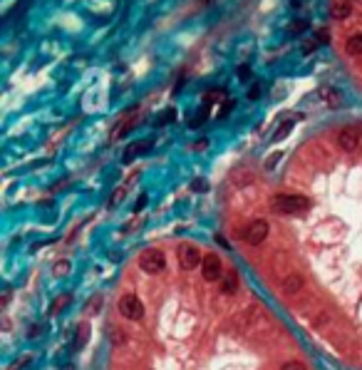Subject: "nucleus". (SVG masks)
Listing matches in <instances>:
<instances>
[{
    "label": "nucleus",
    "instance_id": "obj_25",
    "mask_svg": "<svg viewBox=\"0 0 362 370\" xmlns=\"http://www.w3.org/2000/svg\"><path fill=\"white\" fill-rule=\"evenodd\" d=\"M144 206H147V196H139V201L134 204V212H142Z\"/></svg>",
    "mask_w": 362,
    "mask_h": 370
},
{
    "label": "nucleus",
    "instance_id": "obj_8",
    "mask_svg": "<svg viewBox=\"0 0 362 370\" xmlns=\"http://www.w3.org/2000/svg\"><path fill=\"white\" fill-rule=\"evenodd\" d=\"M345 52L347 55H362V33H352L345 40Z\"/></svg>",
    "mask_w": 362,
    "mask_h": 370
},
{
    "label": "nucleus",
    "instance_id": "obj_31",
    "mask_svg": "<svg viewBox=\"0 0 362 370\" xmlns=\"http://www.w3.org/2000/svg\"><path fill=\"white\" fill-rule=\"evenodd\" d=\"M360 132H362V124H360Z\"/></svg>",
    "mask_w": 362,
    "mask_h": 370
},
{
    "label": "nucleus",
    "instance_id": "obj_10",
    "mask_svg": "<svg viewBox=\"0 0 362 370\" xmlns=\"http://www.w3.org/2000/svg\"><path fill=\"white\" fill-rule=\"evenodd\" d=\"M352 13V3L350 0H343V3H335L332 5V18L335 20H347Z\"/></svg>",
    "mask_w": 362,
    "mask_h": 370
},
{
    "label": "nucleus",
    "instance_id": "obj_4",
    "mask_svg": "<svg viewBox=\"0 0 362 370\" xmlns=\"http://www.w3.org/2000/svg\"><path fill=\"white\" fill-rule=\"evenodd\" d=\"M268 239V221L266 219H256V221H250L246 229H243V241L250 244V246H258V244H263Z\"/></svg>",
    "mask_w": 362,
    "mask_h": 370
},
{
    "label": "nucleus",
    "instance_id": "obj_7",
    "mask_svg": "<svg viewBox=\"0 0 362 370\" xmlns=\"http://www.w3.org/2000/svg\"><path fill=\"white\" fill-rule=\"evenodd\" d=\"M201 273H204V281H218L221 278V258L216 256V253H209V256H204V261H201Z\"/></svg>",
    "mask_w": 362,
    "mask_h": 370
},
{
    "label": "nucleus",
    "instance_id": "obj_23",
    "mask_svg": "<svg viewBox=\"0 0 362 370\" xmlns=\"http://www.w3.org/2000/svg\"><path fill=\"white\" fill-rule=\"evenodd\" d=\"M258 97H261V85H253L248 90V99H258Z\"/></svg>",
    "mask_w": 362,
    "mask_h": 370
},
{
    "label": "nucleus",
    "instance_id": "obj_17",
    "mask_svg": "<svg viewBox=\"0 0 362 370\" xmlns=\"http://www.w3.org/2000/svg\"><path fill=\"white\" fill-rule=\"evenodd\" d=\"M323 97L327 99L330 104H338V102H340V95H335V92H332V90H327V87L323 90Z\"/></svg>",
    "mask_w": 362,
    "mask_h": 370
},
{
    "label": "nucleus",
    "instance_id": "obj_2",
    "mask_svg": "<svg viewBox=\"0 0 362 370\" xmlns=\"http://www.w3.org/2000/svg\"><path fill=\"white\" fill-rule=\"evenodd\" d=\"M164 266H166V256L161 249H147V251L139 256V269L147 273H159L164 271Z\"/></svg>",
    "mask_w": 362,
    "mask_h": 370
},
{
    "label": "nucleus",
    "instance_id": "obj_19",
    "mask_svg": "<svg viewBox=\"0 0 362 370\" xmlns=\"http://www.w3.org/2000/svg\"><path fill=\"white\" fill-rule=\"evenodd\" d=\"M206 117H209V110L204 107L199 117H196V119H191V127H199V124H204V122H206Z\"/></svg>",
    "mask_w": 362,
    "mask_h": 370
},
{
    "label": "nucleus",
    "instance_id": "obj_16",
    "mask_svg": "<svg viewBox=\"0 0 362 370\" xmlns=\"http://www.w3.org/2000/svg\"><path fill=\"white\" fill-rule=\"evenodd\" d=\"M224 95H226V90H211L209 95L204 97V102H206V104H211V102H216V99H221V97H224Z\"/></svg>",
    "mask_w": 362,
    "mask_h": 370
},
{
    "label": "nucleus",
    "instance_id": "obj_3",
    "mask_svg": "<svg viewBox=\"0 0 362 370\" xmlns=\"http://www.w3.org/2000/svg\"><path fill=\"white\" fill-rule=\"evenodd\" d=\"M119 313L127 321H142L144 318V306H142V301L134 293H127V296L119 298Z\"/></svg>",
    "mask_w": 362,
    "mask_h": 370
},
{
    "label": "nucleus",
    "instance_id": "obj_11",
    "mask_svg": "<svg viewBox=\"0 0 362 370\" xmlns=\"http://www.w3.org/2000/svg\"><path fill=\"white\" fill-rule=\"evenodd\" d=\"M152 147V139H147V142H136V144H132L127 152H124V162H132L136 154H144L147 149Z\"/></svg>",
    "mask_w": 362,
    "mask_h": 370
},
{
    "label": "nucleus",
    "instance_id": "obj_27",
    "mask_svg": "<svg viewBox=\"0 0 362 370\" xmlns=\"http://www.w3.org/2000/svg\"><path fill=\"white\" fill-rule=\"evenodd\" d=\"M327 30H320V35H318V40H315V42H320V45H325V42H327Z\"/></svg>",
    "mask_w": 362,
    "mask_h": 370
},
{
    "label": "nucleus",
    "instance_id": "obj_22",
    "mask_svg": "<svg viewBox=\"0 0 362 370\" xmlns=\"http://www.w3.org/2000/svg\"><path fill=\"white\" fill-rule=\"evenodd\" d=\"M236 75H238L241 80H248L250 77V67H248V65H241V67L236 70Z\"/></svg>",
    "mask_w": 362,
    "mask_h": 370
},
{
    "label": "nucleus",
    "instance_id": "obj_21",
    "mask_svg": "<svg viewBox=\"0 0 362 370\" xmlns=\"http://www.w3.org/2000/svg\"><path fill=\"white\" fill-rule=\"evenodd\" d=\"M191 189H193V192H206V189H209V184H206L204 179H196V181L191 184Z\"/></svg>",
    "mask_w": 362,
    "mask_h": 370
},
{
    "label": "nucleus",
    "instance_id": "obj_26",
    "mask_svg": "<svg viewBox=\"0 0 362 370\" xmlns=\"http://www.w3.org/2000/svg\"><path fill=\"white\" fill-rule=\"evenodd\" d=\"M172 119H174V110H166V115H164V119H159V124H166Z\"/></svg>",
    "mask_w": 362,
    "mask_h": 370
},
{
    "label": "nucleus",
    "instance_id": "obj_28",
    "mask_svg": "<svg viewBox=\"0 0 362 370\" xmlns=\"http://www.w3.org/2000/svg\"><path fill=\"white\" fill-rule=\"evenodd\" d=\"M315 45H318V42H305L303 50H305V52H313V50H315Z\"/></svg>",
    "mask_w": 362,
    "mask_h": 370
},
{
    "label": "nucleus",
    "instance_id": "obj_5",
    "mask_svg": "<svg viewBox=\"0 0 362 370\" xmlns=\"http://www.w3.org/2000/svg\"><path fill=\"white\" fill-rule=\"evenodd\" d=\"M360 142H362L360 127H345L343 132L338 135V147H340L343 152H357Z\"/></svg>",
    "mask_w": 362,
    "mask_h": 370
},
{
    "label": "nucleus",
    "instance_id": "obj_14",
    "mask_svg": "<svg viewBox=\"0 0 362 370\" xmlns=\"http://www.w3.org/2000/svg\"><path fill=\"white\" fill-rule=\"evenodd\" d=\"M87 333H90V328H87V323H82V326L77 328V340H75V346H77V348H82V346L87 343Z\"/></svg>",
    "mask_w": 362,
    "mask_h": 370
},
{
    "label": "nucleus",
    "instance_id": "obj_24",
    "mask_svg": "<svg viewBox=\"0 0 362 370\" xmlns=\"http://www.w3.org/2000/svg\"><path fill=\"white\" fill-rule=\"evenodd\" d=\"M99 308H102V296H95V301L90 303V311L95 313V311H99Z\"/></svg>",
    "mask_w": 362,
    "mask_h": 370
},
{
    "label": "nucleus",
    "instance_id": "obj_12",
    "mask_svg": "<svg viewBox=\"0 0 362 370\" xmlns=\"http://www.w3.org/2000/svg\"><path fill=\"white\" fill-rule=\"evenodd\" d=\"M300 288H303V278H300L298 273H290L286 281H283V291L290 293V296H293V293H298Z\"/></svg>",
    "mask_w": 362,
    "mask_h": 370
},
{
    "label": "nucleus",
    "instance_id": "obj_29",
    "mask_svg": "<svg viewBox=\"0 0 362 370\" xmlns=\"http://www.w3.org/2000/svg\"><path fill=\"white\" fill-rule=\"evenodd\" d=\"M65 370H75V368H72V365H67V368H65Z\"/></svg>",
    "mask_w": 362,
    "mask_h": 370
},
{
    "label": "nucleus",
    "instance_id": "obj_20",
    "mask_svg": "<svg viewBox=\"0 0 362 370\" xmlns=\"http://www.w3.org/2000/svg\"><path fill=\"white\" fill-rule=\"evenodd\" d=\"M281 370H305V365L300 363V360H288V363Z\"/></svg>",
    "mask_w": 362,
    "mask_h": 370
},
{
    "label": "nucleus",
    "instance_id": "obj_15",
    "mask_svg": "<svg viewBox=\"0 0 362 370\" xmlns=\"http://www.w3.org/2000/svg\"><path fill=\"white\" fill-rule=\"evenodd\" d=\"M283 159V152H273V154L266 159V169H275V164Z\"/></svg>",
    "mask_w": 362,
    "mask_h": 370
},
{
    "label": "nucleus",
    "instance_id": "obj_6",
    "mask_svg": "<svg viewBox=\"0 0 362 370\" xmlns=\"http://www.w3.org/2000/svg\"><path fill=\"white\" fill-rule=\"evenodd\" d=\"M199 258H201V253L193 244H181L179 246V266L184 271H193L199 266Z\"/></svg>",
    "mask_w": 362,
    "mask_h": 370
},
{
    "label": "nucleus",
    "instance_id": "obj_1",
    "mask_svg": "<svg viewBox=\"0 0 362 370\" xmlns=\"http://www.w3.org/2000/svg\"><path fill=\"white\" fill-rule=\"evenodd\" d=\"M270 206L278 214H303L310 209V199L303 194H275Z\"/></svg>",
    "mask_w": 362,
    "mask_h": 370
},
{
    "label": "nucleus",
    "instance_id": "obj_30",
    "mask_svg": "<svg viewBox=\"0 0 362 370\" xmlns=\"http://www.w3.org/2000/svg\"><path fill=\"white\" fill-rule=\"evenodd\" d=\"M350 3H362V0H350Z\"/></svg>",
    "mask_w": 362,
    "mask_h": 370
},
{
    "label": "nucleus",
    "instance_id": "obj_13",
    "mask_svg": "<svg viewBox=\"0 0 362 370\" xmlns=\"http://www.w3.org/2000/svg\"><path fill=\"white\" fill-rule=\"evenodd\" d=\"M290 129H293V119H288V122H283V124H281V127L275 129V135H273V139H275V142H278V139H286Z\"/></svg>",
    "mask_w": 362,
    "mask_h": 370
},
{
    "label": "nucleus",
    "instance_id": "obj_18",
    "mask_svg": "<svg viewBox=\"0 0 362 370\" xmlns=\"http://www.w3.org/2000/svg\"><path fill=\"white\" fill-rule=\"evenodd\" d=\"M305 28H308V20H298V22H293L290 33H293V35H298V33H303Z\"/></svg>",
    "mask_w": 362,
    "mask_h": 370
},
{
    "label": "nucleus",
    "instance_id": "obj_9",
    "mask_svg": "<svg viewBox=\"0 0 362 370\" xmlns=\"http://www.w3.org/2000/svg\"><path fill=\"white\" fill-rule=\"evenodd\" d=\"M221 291L226 293V296H233V293L238 291V276H236V271H229L221 278Z\"/></svg>",
    "mask_w": 362,
    "mask_h": 370
}]
</instances>
